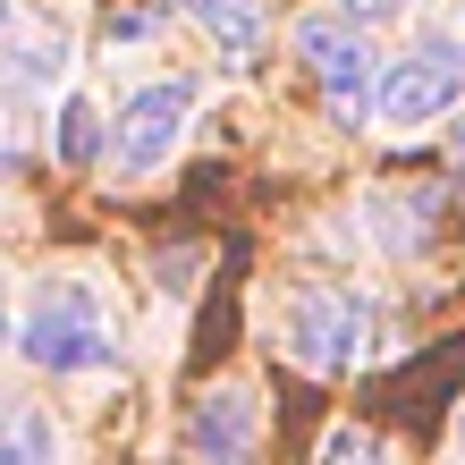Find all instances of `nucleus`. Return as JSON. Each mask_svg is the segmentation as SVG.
<instances>
[{
	"mask_svg": "<svg viewBox=\"0 0 465 465\" xmlns=\"http://www.w3.org/2000/svg\"><path fill=\"white\" fill-rule=\"evenodd\" d=\"M17 355L35 372H102L119 355V331H111L102 288H85V280H43L35 305L17 313Z\"/></svg>",
	"mask_w": 465,
	"mask_h": 465,
	"instance_id": "f257e3e1",
	"label": "nucleus"
},
{
	"mask_svg": "<svg viewBox=\"0 0 465 465\" xmlns=\"http://www.w3.org/2000/svg\"><path fill=\"white\" fill-rule=\"evenodd\" d=\"M280 339L305 372H347V364L372 355V305L339 280H305L280 313Z\"/></svg>",
	"mask_w": 465,
	"mask_h": 465,
	"instance_id": "f03ea898",
	"label": "nucleus"
},
{
	"mask_svg": "<svg viewBox=\"0 0 465 465\" xmlns=\"http://www.w3.org/2000/svg\"><path fill=\"white\" fill-rule=\"evenodd\" d=\"M465 102V43L457 35H423L415 51H398L381 68V119L390 127H440Z\"/></svg>",
	"mask_w": 465,
	"mask_h": 465,
	"instance_id": "7ed1b4c3",
	"label": "nucleus"
},
{
	"mask_svg": "<svg viewBox=\"0 0 465 465\" xmlns=\"http://www.w3.org/2000/svg\"><path fill=\"white\" fill-rule=\"evenodd\" d=\"M186 119H195V76H153V85H135L119 127H111V170L119 178H153L161 161L178 153Z\"/></svg>",
	"mask_w": 465,
	"mask_h": 465,
	"instance_id": "20e7f679",
	"label": "nucleus"
},
{
	"mask_svg": "<svg viewBox=\"0 0 465 465\" xmlns=\"http://www.w3.org/2000/svg\"><path fill=\"white\" fill-rule=\"evenodd\" d=\"M296 51H305V68L322 76V94H331V111H339V119L381 111V68H372V43L355 35L347 17H296Z\"/></svg>",
	"mask_w": 465,
	"mask_h": 465,
	"instance_id": "39448f33",
	"label": "nucleus"
},
{
	"mask_svg": "<svg viewBox=\"0 0 465 465\" xmlns=\"http://www.w3.org/2000/svg\"><path fill=\"white\" fill-rule=\"evenodd\" d=\"M254 390L245 381H221V390L195 398V415H186V457L195 465H254V440H262V415H254Z\"/></svg>",
	"mask_w": 465,
	"mask_h": 465,
	"instance_id": "423d86ee",
	"label": "nucleus"
},
{
	"mask_svg": "<svg viewBox=\"0 0 465 465\" xmlns=\"http://www.w3.org/2000/svg\"><path fill=\"white\" fill-rule=\"evenodd\" d=\"M0 465H60V423L25 398H0Z\"/></svg>",
	"mask_w": 465,
	"mask_h": 465,
	"instance_id": "0eeeda50",
	"label": "nucleus"
},
{
	"mask_svg": "<svg viewBox=\"0 0 465 465\" xmlns=\"http://www.w3.org/2000/svg\"><path fill=\"white\" fill-rule=\"evenodd\" d=\"M221 51H254L262 43V0H178Z\"/></svg>",
	"mask_w": 465,
	"mask_h": 465,
	"instance_id": "6e6552de",
	"label": "nucleus"
},
{
	"mask_svg": "<svg viewBox=\"0 0 465 465\" xmlns=\"http://www.w3.org/2000/svg\"><path fill=\"white\" fill-rule=\"evenodd\" d=\"M51 135H60V161H76V170L111 153V127H102L94 94H68V102H60V127H51Z\"/></svg>",
	"mask_w": 465,
	"mask_h": 465,
	"instance_id": "1a4fd4ad",
	"label": "nucleus"
},
{
	"mask_svg": "<svg viewBox=\"0 0 465 465\" xmlns=\"http://www.w3.org/2000/svg\"><path fill=\"white\" fill-rule=\"evenodd\" d=\"M322 465H398V449L381 440V431H364V423H339L331 440H322Z\"/></svg>",
	"mask_w": 465,
	"mask_h": 465,
	"instance_id": "9d476101",
	"label": "nucleus"
},
{
	"mask_svg": "<svg viewBox=\"0 0 465 465\" xmlns=\"http://www.w3.org/2000/svg\"><path fill=\"white\" fill-rule=\"evenodd\" d=\"M339 17L364 35V25H390V17H406V0H339Z\"/></svg>",
	"mask_w": 465,
	"mask_h": 465,
	"instance_id": "9b49d317",
	"label": "nucleus"
},
{
	"mask_svg": "<svg viewBox=\"0 0 465 465\" xmlns=\"http://www.w3.org/2000/svg\"><path fill=\"white\" fill-rule=\"evenodd\" d=\"M17 339V322H9V288H0V347H9Z\"/></svg>",
	"mask_w": 465,
	"mask_h": 465,
	"instance_id": "f8f14e48",
	"label": "nucleus"
},
{
	"mask_svg": "<svg viewBox=\"0 0 465 465\" xmlns=\"http://www.w3.org/2000/svg\"><path fill=\"white\" fill-rule=\"evenodd\" d=\"M0 25H9V0H0Z\"/></svg>",
	"mask_w": 465,
	"mask_h": 465,
	"instance_id": "ddd939ff",
	"label": "nucleus"
},
{
	"mask_svg": "<svg viewBox=\"0 0 465 465\" xmlns=\"http://www.w3.org/2000/svg\"><path fill=\"white\" fill-rule=\"evenodd\" d=\"M457 440H465V415H457Z\"/></svg>",
	"mask_w": 465,
	"mask_h": 465,
	"instance_id": "4468645a",
	"label": "nucleus"
}]
</instances>
